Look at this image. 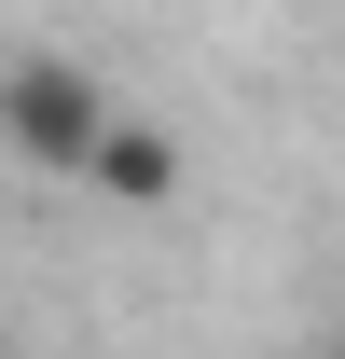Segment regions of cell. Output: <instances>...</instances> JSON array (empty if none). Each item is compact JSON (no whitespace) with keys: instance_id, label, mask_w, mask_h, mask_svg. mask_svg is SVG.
<instances>
[{"instance_id":"7a4b0ae2","label":"cell","mask_w":345,"mask_h":359,"mask_svg":"<svg viewBox=\"0 0 345 359\" xmlns=\"http://www.w3.org/2000/svg\"><path fill=\"white\" fill-rule=\"evenodd\" d=\"M83 194H111V208H180V194H194V152H180L152 111H111V138H97Z\"/></svg>"},{"instance_id":"6da1fadb","label":"cell","mask_w":345,"mask_h":359,"mask_svg":"<svg viewBox=\"0 0 345 359\" xmlns=\"http://www.w3.org/2000/svg\"><path fill=\"white\" fill-rule=\"evenodd\" d=\"M111 111H125V97L97 83L83 55H55V42H14V55H0V152H14L28 180H83L97 138H111Z\"/></svg>"}]
</instances>
